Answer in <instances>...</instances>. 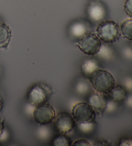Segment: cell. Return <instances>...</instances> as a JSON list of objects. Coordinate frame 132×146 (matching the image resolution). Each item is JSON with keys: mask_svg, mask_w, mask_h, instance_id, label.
Segmentation results:
<instances>
[{"mask_svg": "<svg viewBox=\"0 0 132 146\" xmlns=\"http://www.w3.org/2000/svg\"><path fill=\"white\" fill-rule=\"evenodd\" d=\"M90 80L95 92L102 94H109L115 86V79L113 75L105 70L99 69L90 78Z\"/></svg>", "mask_w": 132, "mask_h": 146, "instance_id": "obj_1", "label": "cell"}, {"mask_svg": "<svg viewBox=\"0 0 132 146\" xmlns=\"http://www.w3.org/2000/svg\"><path fill=\"white\" fill-rule=\"evenodd\" d=\"M96 32L99 39L106 43L115 42L120 36V29L118 24L111 20L101 22L98 25Z\"/></svg>", "mask_w": 132, "mask_h": 146, "instance_id": "obj_2", "label": "cell"}, {"mask_svg": "<svg viewBox=\"0 0 132 146\" xmlns=\"http://www.w3.org/2000/svg\"><path fill=\"white\" fill-rule=\"evenodd\" d=\"M52 91L48 86L44 84H35L27 93L28 102L35 107L46 103L51 95Z\"/></svg>", "mask_w": 132, "mask_h": 146, "instance_id": "obj_3", "label": "cell"}, {"mask_svg": "<svg viewBox=\"0 0 132 146\" xmlns=\"http://www.w3.org/2000/svg\"><path fill=\"white\" fill-rule=\"evenodd\" d=\"M72 116L77 123H90L93 122L95 118V112L91 106L86 102H78L73 106Z\"/></svg>", "mask_w": 132, "mask_h": 146, "instance_id": "obj_4", "label": "cell"}, {"mask_svg": "<svg viewBox=\"0 0 132 146\" xmlns=\"http://www.w3.org/2000/svg\"><path fill=\"white\" fill-rule=\"evenodd\" d=\"M76 44L81 52L92 56L97 54L101 46L99 38L95 34L88 33L79 39Z\"/></svg>", "mask_w": 132, "mask_h": 146, "instance_id": "obj_5", "label": "cell"}, {"mask_svg": "<svg viewBox=\"0 0 132 146\" xmlns=\"http://www.w3.org/2000/svg\"><path fill=\"white\" fill-rule=\"evenodd\" d=\"M54 127L57 133L67 135L70 133L75 127V120L72 115L67 112H61L55 116Z\"/></svg>", "mask_w": 132, "mask_h": 146, "instance_id": "obj_6", "label": "cell"}, {"mask_svg": "<svg viewBox=\"0 0 132 146\" xmlns=\"http://www.w3.org/2000/svg\"><path fill=\"white\" fill-rule=\"evenodd\" d=\"M55 110L52 106L47 103L35 107L33 112V117L37 124L48 125L52 123L55 118Z\"/></svg>", "mask_w": 132, "mask_h": 146, "instance_id": "obj_7", "label": "cell"}, {"mask_svg": "<svg viewBox=\"0 0 132 146\" xmlns=\"http://www.w3.org/2000/svg\"><path fill=\"white\" fill-rule=\"evenodd\" d=\"M88 104L91 106L95 113L102 114L105 110L106 100L104 97L103 94L96 92L90 94L88 97Z\"/></svg>", "mask_w": 132, "mask_h": 146, "instance_id": "obj_8", "label": "cell"}, {"mask_svg": "<svg viewBox=\"0 0 132 146\" xmlns=\"http://www.w3.org/2000/svg\"><path fill=\"white\" fill-rule=\"evenodd\" d=\"M106 9L101 3L92 2L88 8V14L92 21H102L106 16Z\"/></svg>", "mask_w": 132, "mask_h": 146, "instance_id": "obj_9", "label": "cell"}, {"mask_svg": "<svg viewBox=\"0 0 132 146\" xmlns=\"http://www.w3.org/2000/svg\"><path fill=\"white\" fill-rule=\"evenodd\" d=\"M99 69V64L93 59H86L81 66V70L85 77L90 78Z\"/></svg>", "mask_w": 132, "mask_h": 146, "instance_id": "obj_10", "label": "cell"}, {"mask_svg": "<svg viewBox=\"0 0 132 146\" xmlns=\"http://www.w3.org/2000/svg\"><path fill=\"white\" fill-rule=\"evenodd\" d=\"M70 32L71 36L79 39L88 33V27L83 22H76L71 25Z\"/></svg>", "mask_w": 132, "mask_h": 146, "instance_id": "obj_11", "label": "cell"}, {"mask_svg": "<svg viewBox=\"0 0 132 146\" xmlns=\"http://www.w3.org/2000/svg\"><path fill=\"white\" fill-rule=\"evenodd\" d=\"M12 37L11 29L6 24L0 23V48L8 46Z\"/></svg>", "mask_w": 132, "mask_h": 146, "instance_id": "obj_12", "label": "cell"}, {"mask_svg": "<svg viewBox=\"0 0 132 146\" xmlns=\"http://www.w3.org/2000/svg\"><path fill=\"white\" fill-rule=\"evenodd\" d=\"M109 94L110 95L111 100L117 103L124 101L127 97L126 90L123 86L120 85L114 86Z\"/></svg>", "mask_w": 132, "mask_h": 146, "instance_id": "obj_13", "label": "cell"}, {"mask_svg": "<svg viewBox=\"0 0 132 146\" xmlns=\"http://www.w3.org/2000/svg\"><path fill=\"white\" fill-rule=\"evenodd\" d=\"M120 31L124 37L132 41V19H127L121 24Z\"/></svg>", "mask_w": 132, "mask_h": 146, "instance_id": "obj_14", "label": "cell"}, {"mask_svg": "<svg viewBox=\"0 0 132 146\" xmlns=\"http://www.w3.org/2000/svg\"><path fill=\"white\" fill-rule=\"evenodd\" d=\"M72 141L66 135L59 134L53 138L51 145L53 146H70L72 145Z\"/></svg>", "mask_w": 132, "mask_h": 146, "instance_id": "obj_15", "label": "cell"}, {"mask_svg": "<svg viewBox=\"0 0 132 146\" xmlns=\"http://www.w3.org/2000/svg\"><path fill=\"white\" fill-rule=\"evenodd\" d=\"M96 55L101 59L103 60H110L113 57V50L106 45L101 44L99 50Z\"/></svg>", "mask_w": 132, "mask_h": 146, "instance_id": "obj_16", "label": "cell"}, {"mask_svg": "<svg viewBox=\"0 0 132 146\" xmlns=\"http://www.w3.org/2000/svg\"><path fill=\"white\" fill-rule=\"evenodd\" d=\"M90 86L86 80H81L78 81L75 85V91L81 95L86 94L89 91Z\"/></svg>", "mask_w": 132, "mask_h": 146, "instance_id": "obj_17", "label": "cell"}, {"mask_svg": "<svg viewBox=\"0 0 132 146\" xmlns=\"http://www.w3.org/2000/svg\"><path fill=\"white\" fill-rule=\"evenodd\" d=\"M78 129L83 133H92L95 128V124L93 122L90 123H77Z\"/></svg>", "mask_w": 132, "mask_h": 146, "instance_id": "obj_18", "label": "cell"}, {"mask_svg": "<svg viewBox=\"0 0 132 146\" xmlns=\"http://www.w3.org/2000/svg\"><path fill=\"white\" fill-rule=\"evenodd\" d=\"M50 130L46 127V125H41V127H39L37 130V135L41 139H47L50 136Z\"/></svg>", "mask_w": 132, "mask_h": 146, "instance_id": "obj_19", "label": "cell"}, {"mask_svg": "<svg viewBox=\"0 0 132 146\" xmlns=\"http://www.w3.org/2000/svg\"><path fill=\"white\" fill-rule=\"evenodd\" d=\"M117 108V103L115 101H113V100H109L108 102H106L105 111L107 113H111L115 111Z\"/></svg>", "mask_w": 132, "mask_h": 146, "instance_id": "obj_20", "label": "cell"}, {"mask_svg": "<svg viewBox=\"0 0 132 146\" xmlns=\"http://www.w3.org/2000/svg\"><path fill=\"white\" fill-rule=\"evenodd\" d=\"M123 87L126 92H132V77L128 76L124 78L123 80Z\"/></svg>", "mask_w": 132, "mask_h": 146, "instance_id": "obj_21", "label": "cell"}, {"mask_svg": "<svg viewBox=\"0 0 132 146\" xmlns=\"http://www.w3.org/2000/svg\"><path fill=\"white\" fill-rule=\"evenodd\" d=\"M126 14L132 17V0H126L124 5Z\"/></svg>", "mask_w": 132, "mask_h": 146, "instance_id": "obj_22", "label": "cell"}, {"mask_svg": "<svg viewBox=\"0 0 132 146\" xmlns=\"http://www.w3.org/2000/svg\"><path fill=\"white\" fill-rule=\"evenodd\" d=\"M73 146H90L91 144L88 140L85 139H77L72 143Z\"/></svg>", "mask_w": 132, "mask_h": 146, "instance_id": "obj_23", "label": "cell"}, {"mask_svg": "<svg viewBox=\"0 0 132 146\" xmlns=\"http://www.w3.org/2000/svg\"><path fill=\"white\" fill-rule=\"evenodd\" d=\"M119 145L121 146H132V138H122L119 141Z\"/></svg>", "mask_w": 132, "mask_h": 146, "instance_id": "obj_24", "label": "cell"}, {"mask_svg": "<svg viewBox=\"0 0 132 146\" xmlns=\"http://www.w3.org/2000/svg\"><path fill=\"white\" fill-rule=\"evenodd\" d=\"M123 55L126 59H132V48H125L123 50Z\"/></svg>", "mask_w": 132, "mask_h": 146, "instance_id": "obj_25", "label": "cell"}, {"mask_svg": "<svg viewBox=\"0 0 132 146\" xmlns=\"http://www.w3.org/2000/svg\"><path fill=\"white\" fill-rule=\"evenodd\" d=\"M5 131L4 127V119L0 118V138H1L2 135Z\"/></svg>", "mask_w": 132, "mask_h": 146, "instance_id": "obj_26", "label": "cell"}, {"mask_svg": "<svg viewBox=\"0 0 132 146\" xmlns=\"http://www.w3.org/2000/svg\"><path fill=\"white\" fill-rule=\"evenodd\" d=\"M125 102L127 106L132 108V95L126 97V99H125Z\"/></svg>", "mask_w": 132, "mask_h": 146, "instance_id": "obj_27", "label": "cell"}, {"mask_svg": "<svg viewBox=\"0 0 132 146\" xmlns=\"http://www.w3.org/2000/svg\"><path fill=\"white\" fill-rule=\"evenodd\" d=\"M3 99H2L1 95H0V112L1 111L2 109H3Z\"/></svg>", "mask_w": 132, "mask_h": 146, "instance_id": "obj_28", "label": "cell"}, {"mask_svg": "<svg viewBox=\"0 0 132 146\" xmlns=\"http://www.w3.org/2000/svg\"><path fill=\"white\" fill-rule=\"evenodd\" d=\"M131 48H132V41H131Z\"/></svg>", "mask_w": 132, "mask_h": 146, "instance_id": "obj_29", "label": "cell"}]
</instances>
